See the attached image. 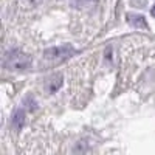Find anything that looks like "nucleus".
I'll return each mask as SVG.
<instances>
[{
    "instance_id": "obj_4",
    "label": "nucleus",
    "mask_w": 155,
    "mask_h": 155,
    "mask_svg": "<svg viewBox=\"0 0 155 155\" xmlns=\"http://www.w3.org/2000/svg\"><path fill=\"white\" fill-rule=\"evenodd\" d=\"M11 124L16 130H20V129L25 126V112L22 109H17L12 115V120H11Z\"/></svg>"
},
{
    "instance_id": "obj_2",
    "label": "nucleus",
    "mask_w": 155,
    "mask_h": 155,
    "mask_svg": "<svg viewBox=\"0 0 155 155\" xmlns=\"http://www.w3.org/2000/svg\"><path fill=\"white\" fill-rule=\"evenodd\" d=\"M76 53V50L70 45V44H64V45H58V47H50L44 51V58L47 61H64V59H68L70 56H73Z\"/></svg>"
},
{
    "instance_id": "obj_8",
    "label": "nucleus",
    "mask_w": 155,
    "mask_h": 155,
    "mask_svg": "<svg viewBox=\"0 0 155 155\" xmlns=\"http://www.w3.org/2000/svg\"><path fill=\"white\" fill-rule=\"evenodd\" d=\"M150 14L155 17V5H153V6H152V9H150Z\"/></svg>"
},
{
    "instance_id": "obj_1",
    "label": "nucleus",
    "mask_w": 155,
    "mask_h": 155,
    "mask_svg": "<svg viewBox=\"0 0 155 155\" xmlns=\"http://www.w3.org/2000/svg\"><path fill=\"white\" fill-rule=\"evenodd\" d=\"M31 56L20 50H11L5 54L3 67L9 71H25L31 67Z\"/></svg>"
},
{
    "instance_id": "obj_3",
    "label": "nucleus",
    "mask_w": 155,
    "mask_h": 155,
    "mask_svg": "<svg viewBox=\"0 0 155 155\" xmlns=\"http://www.w3.org/2000/svg\"><path fill=\"white\" fill-rule=\"evenodd\" d=\"M127 22L132 25L134 28H143V30H147V23H146V19L140 14H127Z\"/></svg>"
},
{
    "instance_id": "obj_6",
    "label": "nucleus",
    "mask_w": 155,
    "mask_h": 155,
    "mask_svg": "<svg viewBox=\"0 0 155 155\" xmlns=\"http://www.w3.org/2000/svg\"><path fill=\"white\" fill-rule=\"evenodd\" d=\"M61 85H62V76L61 74H56L54 78H51V81L48 84V90H50V92H56Z\"/></svg>"
},
{
    "instance_id": "obj_7",
    "label": "nucleus",
    "mask_w": 155,
    "mask_h": 155,
    "mask_svg": "<svg viewBox=\"0 0 155 155\" xmlns=\"http://www.w3.org/2000/svg\"><path fill=\"white\" fill-rule=\"evenodd\" d=\"M23 104H28V109H30V110H34L36 106H37V102H36L31 96H27V98L23 99Z\"/></svg>"
},
{
    "instance_id": "obj_5",
    "label": "nucleus",
    "mask_w": 155,
    "mask_h": 155,
    "mask_svg": "<svg viewBox=\"0 0 155 155\" xmlns=\"http://www.w3.org/2000/svg\"><path fill=\"white\" fill-rule=\"evenodd\" d=\"M71 5L78 9H84V8H92L98 5V0H71Z\"/></svg>"
}]
</instances>
